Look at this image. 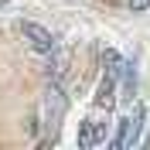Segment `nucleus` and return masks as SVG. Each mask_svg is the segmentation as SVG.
Returning a JSON list of instances; mask_svg holds the SVG:
<instances>
[{
	"instance_id": "obj_1",
	"label": "nucleus",
	"mask_w": 150,
	"mask_h": 150,
	"mask_svg": "<svg viewBox=\"0 0 150 150\" xmlns=\"http://www.w3.org/2000/svg\"><path fill=\"white\" fill-rule=\"evenodd\" d=\"M65 92H62V85L51 82V89H48V99H45V126H48V137L55 140L58 133V123H62V116H65Z\"/></svg>"
},
{
	"instance_id": "obj_2",
	"label": "nucleus",
	"mask_w": 150,
	"mask_h": 150,
	"mask_svg": "<svg viewBox=\"0 0 150 150\" xmlns=\"http://www.w3.org/2000/svg\"><path fill=\"white\" fill-rule=\"evenodd\" d=\"M140 130H143V106H133L130 116L120 120V137L112 140V147H133L137 137H140Z\"/></svg>"
},
{
	"instance_id": "obj_3",
	"label": "nucleus",
	"mask_w": 150,
	"mask_h": 150,
	"mask_svg": "<svg viewBox=\"0 0 150 150\" xmlns=\"http://www.w3.org/2000/svg\"><path fill=\"white\" fill-rule=\"evenodd\" d=\"M21 34H24V41H28L34 51H41V55H51V51H55L51 34H48L41 24H34V21H24V24H21Z\"/></svg>"
},
{
	"instance_id": "obj_4",
	"label": "nucleus",
	"mask_w": 150,
	"mask_h": 150,
	"mask_svg": "<svg viewBox=\"0 0 150 150\" xmlns=\"http://www.w3.org/2000/svg\"><path fill=\"white\" fill-rule=\"evenodd\" d=\"M103 140H106V123H99V120L79 123V147H96Z\"/></svg>"
},
{
	"instance_id": "obj_5",
	"label": "nucleus",
	"mask_w": 150,
	"mask_h": 150,
	"mask_svg": "<svg viewBox=\"0 0 150 150\" xmlns=\"http://www.w3.org/2000/svg\"><path fill=\"white\" fill-rule=\"evenodd\" d=\"M112 103H116V75L106 72V75H103V82H99V89H96V106L109 109Z\"/></svg>"
},
{
	"instance_id": "obj_6",
	"label": "nucleus",
	"mask_w": 150,
	"mask_h": 150,
	"mask_svg": "<svg viewBox=\"0 0 150 150\" xmlns=\"http://www.w3.org/2000/svg\"><path fill=\"white\" fill-rule=\"evenodd\" d=\"M103 65H106V72H109V75H116V79H120L126 62L120 58V51H116V48H106V51H103Z\"/></svg>"
},
{
	"instance_id": "obj_7",
	"label": "nucleus",
	"mask_w": 150,
	"mask_h": 150,
	"mask_svg": "<svg viewBox=\"0 0 150 150\" xmlns=\"http://www.w3.org/2000/svg\"><path fill=\"white\" fill-rule=\"evenodd\" d=\"M123 89H126V99H133V92H137V65L133 62L123 65Z\"/></svg>"
},
{
	"instance_id": "obj_8",
	"label": "nucleus",
	"mask_w": 150,
	"mask_h": 150,
	"mask_svg": "<svg viewBox=\"0 0 150 150\" xmlns=\"http://www.w3.org/2000/svg\"><path fill=\"white\" fill-rule=\"evenodd\" d=\"M130 7H133V10H147L150 0H130Z\"/></svg>"
}]
</instances>
